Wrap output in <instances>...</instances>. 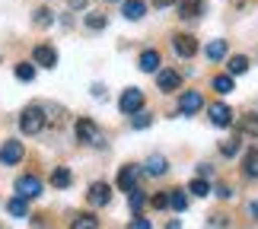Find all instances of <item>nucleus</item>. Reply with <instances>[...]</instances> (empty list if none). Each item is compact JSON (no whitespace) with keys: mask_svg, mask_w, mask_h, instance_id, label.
<instances>
[{"mask_svg":"<svg viewBox=\"0 0 258 229\" xmlns=\"http://www.w3.org/2000/svg\"><path fill=\"white\" fill-rule=\"evenodd\" d=\"M45 127V112L38 105H29L23 115H19V131L23 134H38Z\"/></svg>","mask_w":258,"mask_h":229,"instance_id":"nucleus-1","label":"nucleus"},{"mask_svg":"<svg viewBox=\"0 0 258 229\" xmlns=\"http://www.w3.org/2000/svg\"><path fill=\"white\" fill-rule=\"evenodd\" d=\"M118 108H121L124 115H137V112H144V89H124L121 99H118Z\"/></svg>","mask_w":258,"mask_h":229,"instance_id":"nucleus-2","label":"nucleus"},{"mask_svg":"<svg viewBox=\"0 0 258 229\" xmlns=\"http://www.w3.org/2000/svg\"><path fill=\"white\" fill-rule=\"evenodd\" d=\"M16 194L26 197V201L38 197V194H42V178H38V175H19L16 178Z\"/></svg>","mask_w":258,"mask_h":229,"instance_id":"nucleus-3","label":"nucleus"},{"mask_svg":"<svg viewBox=\"0 0 258 229\" xmlns=\"http://www.w3.org/2000/svg\"><path fill=\"white\" fill-rule=\"evenodd\" d=\"M74 131H77V140L80 143H102V134H99L96 121H89V118H80L74 124Z\"/></svg>","mask_w":258,"mask_h":229,"instance_id":"nucleus-4","label":"nucleus"},{"mask_svg":"<svg viewBox=\"0 0 258 229\" xmlns=\"http://www.w3.org/2000/svg\"><path fill=\"white\" fill-rule=\"evenodd\" d=\"M204 108V99L198 89H188V93H182V99H178V112L182 115H195V112H201Z\"/></svg>","mask_w":258,"mask_h":229,"instance_id":"nucleus-5","label":"nucleus"},{"mask_svg":"<svg viewBox=\"0 0 258 229\" xmlns=\"http://www.w3.org/2000/svg\"><path fill=\"white\" fill-rule=\"evenodd\" d=\"M141 172H144L141 166H121V172H118V188L131 194L134 188H137V178H141Z\"/></svg>","mask_w":258,"mask_h":229,"instance_id":"nucleus-6","label":"nucleus"},{"mask_svg":"<svg viewBox=\"0 0 258 229\" xmlns=\"http://www.w3.org/2000/svg\"><path fill=\"white\" fill-rule=\"evenodd\" d=\"M86 201L93 204V207H105L108 201H112V188H108L105 182H96V185H89V191H86Z\"/></svg>","mask_w":258,"mask_h":229,"instance_id":"nucleus-7","label":"nucleus"},{"mask_svg":"<svg viewBox=\"0 0 258 229\" xmlns=\"http://www.w3.org/2000/svg\"><path fill=\"white\" fill-rule=\"evenodd\" d=\"M172 48H175V54L178 57H195L198 54V42H195V35H185V32H178L172 38Z\"/></svg>","mask_w":258,"mask_h":229,"instance_id":"nucleus-8","label":"nucleus"},{"mask_svg":"<svg viewBox=\"0 0 258 229\" xmlns=\"http://www.w3.org/2000/svg\"><path fill=\"white\" fill-rule=\"evenodd\" d=\"M23 143H19V140H7L4 146H0V163H4V166H16L19 163V159H23Z\"/></svg>","mask_w":258,"mask_h":229,"instance_id":"nucleus-9","label":"nucleus"},{"mask_svg":"<svg viewBox=\"0 0 258 229\" xmlns=\"http://www.w3.org/2000/svg\"><path fill=\"white\" fill-rule=\"evenodd\" d=\"M137 67H141L144 73H160V51H153V48L141 51V57H137Z\"/></svg>","mask_w":258,"mask_h":229,"instance_id":"nucleus-10","label":"nucleus"},{"mask_svg":"<svg viewBox=\"0 0 258 229\" xmlns=\"http://www.w3.org/2000/svg\"><path fill=\"white\" fill-rule=\"evenodd\" d=\"M32 61H35V64H42V67H57V51H54L51 45H35Z\"/></svg>","mask_w":258,"mask_h":229,"instance_id":"nucleus-11","label":"nucleus"},{"mask_svg":"<svg viewBox=\"0 0 258 229\" xmlns=\"http://www.w3.org/2000/svg\"><path fill=\"white\" fill-rule=\"evenodd\" d=\"M211 121H214L217 127H230V124H233V108L223 105V102L211 105Z\"/></svg>","mask_w":258,"mask_h":229,"instance_id":"nucleus-12","label":"nucleus"},{"mask_svg":"<svg viewBox=\"0 0 258 229\" xmlns=\"http://www.w3.org/2000/svg\"><path fill=\"white\" fill-rule=\"evenodd\" d=\"M121 16L124 19H144L147 16V0H124V4H121Z\"/></svg>","mask_w":258,"mask_h":229,"instance_id":"nucleus-13","label":"nucleus"},{"mask_svg":"<svg viewBox=\"0 0 258 229\" xmlns=\"http://www.w3.org/2000/svg\"><path fill=\"white\" fill-rule=\"evenodd\" d=\"M156 86H160L163 93H172V89L182 86V77H178L175 70H160L156 73Z\"/></svg>","mask_w":258,"mask_h":229,"instance_id":"nucleus-14","label":"nucleus"},{"mask_svg":"<svg viewBox=\"0 0 258 229\" xmlns=\"http://www.w3.org/2000/svg\"><path fill=\"white\" fill-rule=\"evenodd\" d=\"M144 172H147V175H153V178H160V175L169 172V163H166V156L156 153V156H150V159L144 163Z\"/></svg>","mask_w":258,"mask_h":229,"instance_id":"nucleus-15","label":"nucleus"},{"mask_svg":"<svg viewBox=\"0 0 258 229\" xmlns=\"http://www.w3.org/2000/svg\"><path fill=\"white\" fill-rule=\"evenodd\" d=\"M51 185H54V188H71V185H74V175H71V169L57 166L54 172H51Z\"/></svg>","mask_w":258,"mask_h":229,"instance_id":"nucleus-16","label":"nucleus"},{"mask_svg":"<svg viewBox=\"0 0 258 229\" xmlns=\"http://www.w3.org/2000/svg\"><path fill=\"white\" fill-rule=\"evenodd\" d=\"M7 210H10V216H26V213H29V204H26V197L13 194V197L7 201Z\"/></svg>","mask_w":258,"mask_h":229,"instance_id":"nucleus-17","label":"nucleus"},{"mask_svg":"<svg viewBox=\"0 0 258 229\" xmlns=\"http://www.w3.org/2000/svg\"><path fill=\"white\" fill-rule=\"evenodd\" d=\"M207 57H211V61H223L226 57V42L223 38H214V42L207 45Z\"/></svg>","mask_w":258,"mask_h":229,"instance_id":"nucleus-18","label":"nucleus"},{"mask_svg":"<svg viewBox=\"0 0 258 229\" xmlns=\"http://www.w3.org/2000/svg\"><path fill=\"white\" fill-rule=\"evenodd\" d=\"M242 172L249 175V178H258V153H255V150L245 153V159H242Z\"/></svg>","mask_w":258,"mask_h":229,"instance_id":"nucleus-19","label":"nucleus"},{"mask_svg":"<svg viewBox=\"0 0 258 229\" xmlns=\"http://www.w3.org/2000/svg\"><path fill=\"white\" fill-rule=\"evenodd\" d=\"M71 229H99V220H96L93 213H80V216H74Z\"/></svg>","mask_w":258,"mask_h":229,"instance_id":"nucleus-20","label":"nucleus"},{"mask_svg":"<svg viewBox=\"0 0 258 229\" xmlns=\"http://www.w3.org/2000/svg\"><path fill=\"white\" fill-rule=\"evenodd\" d=\"M214 93H217V96H226V93H233V77H230V73H223V77H214Z\"/></svg>","mask_w":258,"mask_h":229,"instance_id":"nucleus-21","label":"nucleus"},{"mask_svg":"<svg viewBox=\"0 0 258 229\" xmlns=\"http://www.w3.org/2000/svg\"><path fill=\"white\" fill-rule=\"evenodd\" d=\"M32 23H35V26H42V29H48V26H51V23H54V16H51V10H48V7H38V10H35V13H32Z\"/></svg>","mask_w":258,"mask_h":229,"instance_id":"nucleus-22","label":"nucleus"},{"mask_svg":"<svg viewBox=\"0 0 258 229\" xmlns=\"http://www.w3.org/2000/svg\"><path fill=\"white\" fill-rule=\"evenodd\" d=\"M249 70V61H245L242 54H233L230 57V77H239V73H245Z\"/></svg>","mask_w":258,"mask_h":229,"instance_id":"nucleus-23","label":"nucleus"},{"mask_svg":"<svg viewBox=\"0 0 258 229\" xmlns=\"http://www.w3.org/2000/svg\"><path fill=\"white\" fill-rule=\"evenodd\" d=\"M169 207L175 213H182L185 207H188V197H185V191H169Z\"/></svg>","mask_w":258,"mask_h":229,"instance_id":"nucleus-24","label":"nucleus"},{"mask_svg":"<svg viewBox=\"0 0 258 229\" xmlns=\"http://www.w3.org/2000/svg\"><path fill=\"white\" fill-rule=\"evenodd\" d=\"M188 191H191L195 197H207V194H211V185H207L204 178H191V185H188Z\"/></svg>","mask_w":258,"mask_h":229,"instance_id":"nucleus-25","label":"nucleus"},{"mask_svg":"<svg viewBox=\"0 0 258 229\" xmlns=\"http://www.w3.org/2000/svg\"><path fill=\"white\" fill-rule=\"evenodd\" d=\"M16 80L32 83V80H35V67H32V64H16Z\"/></svg>","mask_w":258,"mask_h":229,"instance_id":"nucleus-26","label":"nucleus"},{"mask_svg":"<svg viewBox=\"0 0 258 229\" xmlns=\"http://www.w3.org/2000/svg\"><path fill=\"white\" fill-rule=\"evenodd\" d=\"M131 124L137 127V131H144V127H150V124H153V118L147 115V112H137V115L131 118Z\"/></svg>","mask_w":258,"mask_h":229,"instance_id":"nucleus-27","label":"nucleus"},{"mask_svg":"<svg viewBox=\"0 0 258 229\" xmlns=\"http://www.w3.org/2000/svg\"><path fill=\"white\" fill-rule=\"evenodd\" d=\"M127 204H131V210L137 213V210H141V207L147 204V197H144V194H141V191H137V188H134V191L127 194Z\"/></svg>","mask_w":258,"mask_h":229,"instance_id":"nucleus-28","label":"nucleus"},{"mask_svg":"<svg viewBox=\"0 0 258 229\" xmlns=\"http://www.w3.org/2000/svg\"><path fill=\"white\" fill-rule=\"evenodd\" d=\"M242 131H245V134H252V137H258V115H245Z\"/></svg>","mask_w":258,"mask_h":229,"instance_id":"nucleus-29","label":"nucleus"},{"mask_svg":"<svg viewBox=\"0 0 258 229\" xmlns=\"http://www.w3.org/2000/svg\"><path fill=\"white\" fill-rule=\"evenodd\" d=\"M239 146H242V143H239V137H230V140L223 143V150H220V153H223V156H236V153H239Z\"/></svg>","mask_w":258,"mask_h":229,"instance_id":"nucleus-30","label":"nucleus"},{"mask_svg":"<svg viewBox=\"0 0 258 229\" xmlns=\"http://www.w3.org/2000/svg\"><path fill=\"white\" fill-rule=\"evenodd\" d=\"M86 29H105V16L102 13H89L86 16Z\"/></svg>","mask_w":258,"mask_h":229,"instance_id":"nucleus-31","label":"nucleus"},{"mask_svg":"<svg viewBox=\"0 0 258 229\" xmlns=\"http://www.w3.org/2000/svg\"><path fill=\"white\" fill-rule=\"evenodd\" d=\"M198 10H201V4H182V19H195Z\"/></svg>","mask_w":258,"mask_h":229,"instance_id":"nucleus-32","label":"nucleus"},{"mask_svg":"<svg viewBox=\"0 0 258 229\" xmlns=\"http://www.w3.org/2000/svg\"><path fill=\"white\" fill-rule=\"evenodd\" d=\"M150 204L156 207V210H163V207H169V194H153Z\"/></svg>","mask_w":258,"mask_h":229,"instance_id":"nucleus-33","label":"nucleus"},{"mask_svg":"<svg viewBox=\"0 0 258 229\" xmlns=\"http://www.w3.org/2000/svg\"><path fill=\"white\" fill-rule=\"evenodd\" d=\"M127 229H150V220H147V216H134V220L127 223Z\"/></svg>","mask_w":258,"mask_h":229,"instance_id":"nucleus-34","label":"nucleus"},{"mask_svg":"<svg viewBox=\"0 0 258 229\" xmlns=\"http://www.w3.org/2000/svg\"><path fill=\"white\" fill-rule=\"evenodd\" d=\"M214 194L226 201V197H233V188H230V185H217V188H214Z\"/></svg>","mask_w":258,"mask_h":229,"instance_id":"nucleus-35","label":"nucleus"},{"mask_svg":"<svg viewBox=\"0 0 258 229\" xmlns=\"http://www.w3.org/2000/svg\"><path fill=\"white\" fill-rule=\"evenodd\" d=\"M175 4H182V0H153V7H160V10H166V7H175Z\"/></svg>","mask_w":258,"mask_h":229,"instance_id":"nucleus-36","label":"nucleus"},{"mask_svg":"<svg viewBox=\"0 0 258 229\" xmlns=\"http://www.w3.org/2000/svg\"><path fill=\"white\" fill-rule=\"evenodd\" d=\"M67 4H71V10H83V7H86V0H67Z\"/></svg>","mask_w":258,"mask_h":229,"instance_id":"nucleus-37","label":"nucleus"},{"mask_svg":"<svg viewBox=\"0 0 258 229\" xmlns=\"http://www.w3.org/2000/svg\"><path fill=\"white\" fill-rule=\"evenodd\" d=\"M249 213H252V216H258V201H252V204H249Z\"/></svg>","mask_w":258,"mask_h":229,"instance_id":"nucleus-38","label":"nucleus"},{"mask_svg":"<svg viewBox=\"0 0 258 229\" xmlns=\"http://www.w3.org/2000/svg\"><path fill=\"white\" fill-rule=\"evenodd\" d=\"M108 4H115V0H108Z\"/></svg>","mask_w":258,"mask_h":229,"instance_id":"nucleus-39","label":"nucleus"}]
</instances>
